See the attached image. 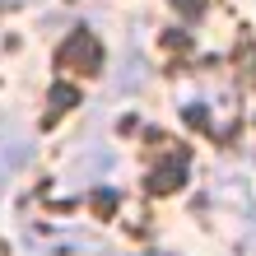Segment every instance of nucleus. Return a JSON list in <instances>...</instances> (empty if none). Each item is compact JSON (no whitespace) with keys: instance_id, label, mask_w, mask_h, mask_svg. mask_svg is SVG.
<instances>
[{"instance_id":"1","label":"nucleus","mask_w":256,"mask_h":256,"mask_svg":"<svg viewBox=\"0 0 256 256\" xmlns=\"http://www.w3.org/2000/svg\"><path fill=\"white\" fill-rule=\"evenodd\" d=\"M61 61H74V70H98L102 52H98V42L88 38V33H74L66 47H61Z\"/></svg>"},{"instance_id":"2","label":"nucleus","mask_w":256,"mask_h":256,"mask_svg":"<svg viewBox=\"0 0 256 256\" xmlns=\"http://www.w3.org/2000/svg\"><path fill=\"white\" fill-rule=\"evenodd\" d=\"M177 5H186V10H196V5H200V0H177Z\"/></svg>"}]
</instances>
